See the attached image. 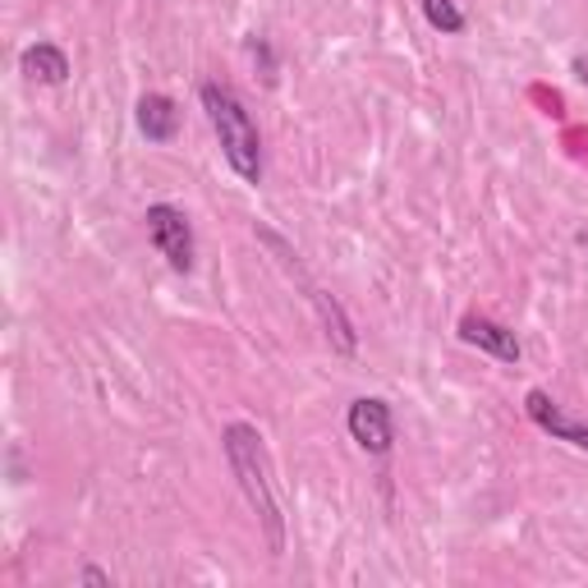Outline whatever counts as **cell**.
Here are the masks:
<instances>
[{
	"mask_svg": "<svg viewBox=\"0 0 588 588\" xmlns=\"http://www.w3.org/2000/svg\"><path fill=\"white\" fill-rule=\"evenodd\" d=\"M221 441H226V460H230V469L239 478V488H245L258 525L267 534L271 557H281V551H286V520H281V506H276V492H271V465H267V446H262L258 428L230 423L221 432Z\"/></svg>",
	"mask_w": 588,
	"mask_h": 588,
	"instance_id": "6da1fadb",
	"label": "cell"
},
{
	"mask_svg": "<svg viewBox=\"0 0 588 588\" xmlns=\"http://www.w3.org/2000/svg\"><path fill=\"white\" fill-rule=\"evenodd\" d=\"M202 111L217 129V143H221L230 170L245 185H258L262 180V143H258V124L245 111V101L221 83H202Z\"/></svg>",
	"mask_w": 588,
	"mask_h": 588,
	"instance_id": "7a4b0ae2",
	"label": "cell"
},
{
	"mask_svg": "<svg viewBox=\"0 0 588 588\" xmlns=\"http://www.w3.org/2000/svg\"><path fill=\"white\" fill-rule=\"evenodd\" d=\"M262 245L276 253V258H281L286 267H290V276H295V281L308 290V299H313V308H318V313H322V327H327V336H331V345H336V350L340 355H355V327H350V318H345V308L327 295V290H318L313 281H308V276H303V267L295 262V253H290V245H286V239H276L271 230H262Z\"/></svg>",
	"mask_w": 588,
	"mask_h": 588,
	"instance_id": "3957f363",
	"label": "cell"
},
{
	"mask_svg": "<svg viewBox=\"0 0 588 588\" xmlns=\"http://www.w3.org/2000/svg\"><path fill=\"white\" fill-rule=\"evenodd\" d=\"M143 221H148V239L161 249V258L176 271H189L193 267V226H189V217L180 212V207L152 202Z\"/></svg>",
	"mask_w": 588,
	"mask_h": 588,
	"instance_id": "277c9868",
	"label": "cell"
},
{
	"mask_svg": "<svg viewBox=\"0 0 588 588\" xmlns=\"http://www.w3.org/2000/svg\"><path fill=\"white\" fill-rule=\"evenodd\" d=\"M350 437L363 446L368 456H387L391 441H396V423H391V405L377 400V396H363L350 405Z\"/></svg>",
	"mask_w": 588,
	"mask_h": 588,
	"instance_id": "5b68a950",
	"label": "cell"
},
{
	"mask_svg": "<svg viewBox=\"0 0 588 588\" xmlns=\"http://www.w3.org/2000/svg\"><path fill=\"white\" fill-rule=\"evenodd\" d=\"M525 409H529V419H534L542 432H551V441H566V446H575V451L588 456V423L570 419V413H566L557 400H551L547 391H529V396H525Z\"/></svg>",
	"mask_w": 588,
	"mask_h": 588,
	"instance_id": "8992f818",
	"label": "cell"
},
{
	"mask_svg": "<svg viewBox=\"0 0 588 588\" xmlns=\"http://www.w3.org/2000/svg\"><path fill=\"white\" fill-rule=\"evenodd\" d=\"M460 340L474 345V350H482V355L501 359V363H520V355H525L520 336H515L510 327H501V322H492V318H482V313L460 318Z\"/></svg>",
	"mask_w": 588,
	"mask_h": 588,
	"instance_id": "52a82bcc",
	"label": "cell"
},
{
	"mask_svg": "<svg viewBox=\"0 0 588 588\" xmlns=\"http://www.w3.org/2000/svg\"><path fill=\"white\" fill-rule=\"evenodd\" d=\"M138 129H143L148 143H170V138H176V129H180L176 101L161 97V92L138 97Z\"/></svg>",
	"mask_w": 588,
	"mask_h": 588,
	"instance_id": "ba28073f",
	"label": "cell"
},
{
	"mask_svg": "<svg viewBox=\"0 0 588 588\" xmlns=\"http://www.w3.org/2000/svg\"><path fill=\"white\" fill-rule=\"evenodd\" d=\"M19 64H23V74H28L32 83H47V88H60V83L69 79V60H64V51L51 47V42L28 47V51L19 56Z\"/></svg>",
	"mask_w": 588,
	"mask_h": 588,
	"instance_id": "9c48e42d",
	"label": "cell"
},
{
	"mask_svg": "<svg viewBox=\"0 0 588 588\" xmlns=\"http://www.w3.org/2000/svg\"><path fill=\"white\" fill-rule=\"evenodd\" d=\"M423 14L437 32H460L465 28V14H460L456 0H423Z\"/></svg>",
	"mask_w": 588,
	"mask_h": 588,
	"instance_id": "30bf717a",
	"label": "cell"
},
{
	"mask_svg": "<svg viewBox=\"0 0 588 588\" xmlns=\"http://www.w3.org/2000/svg\"><path fill=\"white\" fill-rule=\"evenodd\" d=\"M534 101H538V107H542L547 116H561V97H557V92H547V88H534Z\"/></svg>",
	"mask_w": 588,
	"mask_h": 588,
	"instance_id": "8fae6325",
	"label": "cell"
},
{
	"mask_svg": "<svg viewBox=\"0 0 588 588\" xmlns=\"http://www.w3.org/2000/svg\"><path fill=\"white\" fill-rule=\"evenodd\" d=\"M83 584H111V575H101V570H83Z\"/></svg>",
	"mask_w": 588,
	"mask_h": 588,
	"instance_id": "7c38bea8",
	"label": "cell"
},
{
	"mask_svg": "<svg viewBox=\"0 0 588 588\" xmlns=\"http://www.w3.org/2000/svg\"><path fill=\"white\" fill-rule=\"evenodd\" d=\"M575 74L588 83V56H579V60H575Z\"/></svg>",
	"mask_w": 588,
	"mask_h": 588,
	"instance_id": "4fadbf2b",
	"label": "cell"
}]
</instances>
